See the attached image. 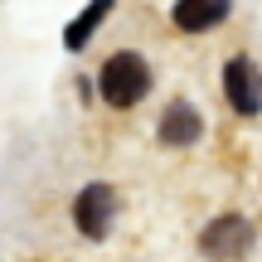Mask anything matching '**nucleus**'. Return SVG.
Here are the masks:
<instances>
[{"label":"nucleus","instance_id":"obj_1","mask_svg":"<svg viewBox=\"0 0 262 262\" xmlns=\"http://www.w3.org/2000/svg\"><path fill=\"white\" fill-rule=\"evenodd\" d=\"M97 88H102V102H112V107H136L141 97H146V88H150V68H146V58L141 54H112L102 63V73H97Z\"/></svg>","mask_w":262,"mask_h":262},{"label":"nucleus","instance_id":"obj_2","mask_svg":"<svg viewBox=\"0 0 262 262\" xmlns=\"http://www.w3.org/2000/svg\"><path fill=\"white\" fill-rule=\"evenodd\" d=\"M199 248H204V257H214V262H238V257L253 253V224L238 219V214H224V219H214V224L204 228Z\"/></svg>","mask_w":262,"mask_h":262},{"label":"nucleus","instance_id":"obj_3","mask_svg":"<svg viewBox=\"0 0 262 262\" xmlns=\"http://www.w3.org/2000/svg\"><path fill=\"white\" fill-rule=\"evenodd\" d=\"M224 93L233 102V112H243V117L262 112V73H257V63L248 54H233L224 63Z\"/></svg>","mask_w":262,"mask_h":262},{"label":"nucleus","instance_id":"obj_4","mask_svg":"<svg viewBox=\"0 0 262 262\" xmlns=\"http://www.w3.org/2000/svg\"><path fill=\"white\" fill-rule=\"evenodd\" d=\"M112 214H117V189L112 185H88V189H78L73 219H78V233H83V238H102L107 228H112Z\"/></svg>","mask_w":262,"mask_h":262},{"label":"nucleus","instance_id":"obj_5","mask_svg":"<svg viewBox=\"0 0 262 262\" xmlns=\"http://www.w3.org/2000/svg\"><path fill=\"white\" fill-rule=\"evenodd\" d=\"M199 131H204V122H199V112L189 102L165 107V117H160V141L165 146H189V141H199Z\"/></svg>","mask_w":262,"mask_h":262},{"label":"nucleus","instance_id":"obj_6","mask_svg":"<svg viewBox=\"0 0 262 262\" xmlns=\"http://www.w3.org/2000/svg\"><path fill=\"white\" fill-rule=\"evenodd\" d=\"M228 19V0H175V25L199 34V29H214Z\"/></svg>","mask_w":262,"mask_h":262},{"label":"nucleus","instance_id":"obj_7","mask_svg":"<svg viewBox=\"0 0 262 262\" xmlns=\"http://www.w3.org/2000/svg\"><path fill=\"white\" fill-rule=\"evenodd\" d=\"M107 15H112V0H93V5H88L83 15H78L73 25H68V34H63V44H68V49H73V54H78V49H83L88 39L97 34V25H102Z\"/></svg>","mask_w":262,"mask_h":262}]
</instances>
